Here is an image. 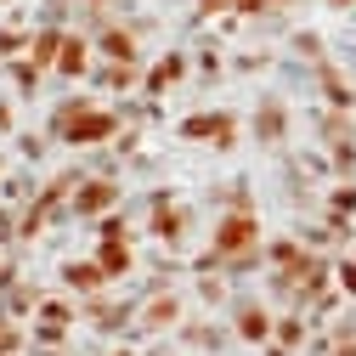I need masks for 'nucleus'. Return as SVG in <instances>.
Wrapping results in <instances>:
<instances>
[{
	"label": "nucleus",
	"mask_w": 356,
	"mask_h": 356,
	"mask_svg": "<svg viewBox=\"0 0 356 356\" xmlns=\"http://www.w3.org/2000/svg\"><path fill=\"white\" fill-rule=\"evenodd\" d=\"M249 243V220H227L220 227V249H243Z\"/></svg>",
	"instance_id": "nucleus-2"
},
{
	"label": "nucleus",
	"mask_w": 356,
	"mask_h": 356,
	"mask_svg": "<svg viewBox=\"0 0 356 356\" xmlns=\"http://www.w3.org/2000/svg\"><path fill=\"white\" fill-rule=\"evenodd\" d=\"M187 130H193V136H204V142H227V130H232V124H227V119H193Z\"/></svg>",
	"instance_id": "nucleus-1"
},
{
	"label": "nucleus",
	"mask_w": 356,
	"mask_h": 356,
	"mask_svg": "<svg viewBox=\"0 0 356 356\" xmlns=\"http://www.w3.org/2000/svg\"><path fill=\"white\" fill-rule=\"evenodd\" d=\"M102 130H108V119H102V113H91V119H85V124H79V142H97V136H102Z\"/></svg>",
	"instance_id": "nucleus-3"
}]
</instances>
